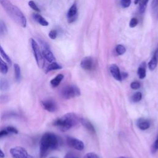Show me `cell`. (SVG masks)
I'll use <instances>...</instances> for the list:
<instances>
[{
	"label": "cell",
	"instance_id": "cell-1",
	"mask_svg": "<svg viewBox=\"0 0 158 158\" xmlns=\"http://www.w3.org/2000/svg\"><path fill=\"white\" fill-rule=\"evenodd\" d=\"M59 146V139L54 133L47 132L42 136L40 142V156L44 158L49 151L57 149Z\"/></svg>",
	"mask_w": 158,
	"mask_h": 158
},
{
	"label": "cell",
	"instance_id": "cell-2",
	"mask_svg": "<svg viewBox=\"0 0 158 158\" xmlns=\"http://www.w3.org/2000/svg\"><path fill=\"white\" fill-rule=\"evenodd\" d=\"M0 4L12 20L23 28L27 26V19L24 14L17 6L13 5L10 0H0Z\"/></svg>",
	"mask_w": 158,
	"mask_h": 158
},
{
	"label": "cell",
	"instance_id": "cell-3",
	"mask_svg": "<svg viewBox=\"0 0 158 158\" xmlns=\"http://www.w3.org/2000/svg\"><path fill=\"white\" fill-rule=\"evenodd\" d=\"M80 118L75 113H67L55 120L53 124L62 132H66L77 125L80 122Z\"/></svg>",
	"mask_w": 158,
	"mask_h": 158
},
{
	"label": "cell",
	"instance_id": "cell-4",
	"mask_svg": "<svg viewBox=\"0 0 158 158\" xmlns=\"http://www.w3.org/2000/svg\"><path fill=\"white\" fill-rule=\"evenodd\" d=\"M61 94L62 98L69 99L79 97L81 94V92L77 86L70 85L66 86L62 89Z\"/></svg>",
	"mask_w": 158,
	"mask_h": 158
},
{
	"label": "cell",
	"instance_id": "cell-5",
	"mask_svg": "<svg viewBox=\"0 0 158 158\" xmlns=\"http://www.w3.org/2000/svg\"><path fill=\"white\" fill-rule=\"evenodd\" d=\"M30 42H31V48H32L34 56H35L36 62L37 63V65L39 67L42 68L44 66V60H45L42 56V51L40 49V47L38 43H37V42L34 39L31 38Z\"/></svg>",
	"mask_w": 158,
	"mask_h": 158
},
{
	"label": "cell",
	"instance_id": "cell-6",
	"mask_svg": "<svg viewBox=\"0 0 158 158\" xmlns=\"http://www.w3.org/2000/svg\"><path fill=\"white\" fill-rule=\"evenodd\" d=\"M10 153L13 158H34L28 154L25 148L20 146L12 148L10 149Z\"/></svg>",
	"mask_w": 158,
	"mask_h": 158
},
{
	"label": "cell",
	"instance_id": "cell-7",
	"mask_svg": "<svg viewBox=\"0 0 158 158\" xmlns=\"http://www.w3.org/2000/svg\"><path fill=\"white\" fill-rule=\"evenodd\" d=\"M41 45L42 46V53L44 59L46 60L47 61L50 63L55 62L56 58H55L54 54L50 50V46L48 45V43H46L45 42L41 41Z\"/></svg>",
	"mask_w": 158,
	"mask_h": 158
},
{
	"label": "cell",
	"instance_id": "cell-8",
	"mask_svg": "<svg viewBox=\"0 0 158 158\" xmlns=\"http://www.w3.org/2000/svg\"><path fill=\"white\" fill-rule=\"evenodd\" d=\"M67 145L76 150H78V151H82V150L85 148V145L83 142L81 140L69 137L67 138Z\"/></svg>",
	"mask_w": 158,
	"mask_h": 158
},
{
	"label": "cell",
	"instance_id": "cell-9",
	"mask_svg": "<svg viewBox=\"0 0 158 158\" xmlns=\"http://www.w3.org/2000/svg\"><path fill=\"white\" fill-rule=\"evenodd\" d=\"M67 18L68 23H72L74 22L78 18V10L77 6L75 3L73 4L70 7L69 10L67 14Z\"/></svg>",
	"mask_w": 158,
	"mask_h": 158
},
{
	"label": "cell",
	"instance_id": "cell-10",
	"mask_svg": "<svg viewBox=\"0 0 158 158\" xmlns=\"http://www.w3.org/2000/svg\"><path fill=\"white\" fill-rule=\"evenodd\" d=\"M42 107L44 109L50 113L55 112L57 109V105L55 101L51 99H47L41 102Z\"/></svg>",
	"mask_w": 158,
	"mask_h": 158
},
{
	"label": "cell",
	"instance_id": "cell-11",
	"mask_svg": "<svg viewBox=\"0 0 158 158\" xmlns=\"http://www.w3.org/2000/svg\"><path fill=\"white\" fill-rule=\"evenodd\" d=\"M80 66L85 70H91L94 67V60L91 57L87 56L82 59Z\"/></svg>",
	"mask_w": 158,
	"mask_h": 158
},
{
	"label": "cell",
	"instance_id": "cell-12",
	"mask_svg": "<svg viewBox=\"0 0 158 158\" xmlns=\"http://www.w3.org/2000/svg\"><path fill=\"white\" fill-rule=\"evenodd\" d=\"M109 71L110 74L113 75L114 79L116 80H118L119 82H121L122 78H121V73L119 70V68L116 64H111L109 67Z\"/></svg>",
	"mask_w": 158,
	"mask_h": 158
},
{
	"label": "cell",
	"instance_id": "cell-13",
	"mask_svg": "<svg viewBox=\"0 0 158 158\" xmlns=\"http://www.w3.org/2000/svg\"><path fill=\"white\" fill-rule=\"evenodd\" d=\"M80 122L82 123L83 127L88 130L89 132H90L91 134H95V129H94V126L90 121L85 119V118H80Z\"/></svg>",
	"mask_w": 158,
	"mask_h": 158
},
{
	"label": "cell",
	"instance_id": "cell-14",
	"mask_svg": "<svg viewBox=\"0 0 158 158\" xmlns=\"http://www.w3.org/2000/svg\"><path fill=\"white\" fill-rule=\"evenodd\" d=\"M137 127L141 130H146L150 127V123L149 122L145 119V118H139L137 121Z\"/></svg>",
	"mask_w": 158,
	"mask_h": 158
},
{
	"label": "cell",
	"instance_id": "cell-15",
	"mask_svg": "<svg viewBox=\"0 0 158 158\" xmlns=\"http://www.w3.org/2000/svg\"><path fill=\"white\" fill-rule=\"evenodd\" d=\"M32 16H33L34 19L41 26H48L49 25V22L47 21L43 17H42L41 15H40L38 14H33Z\"/></svg>",
	"mask_w": 158,
	"mask_h": 158
},
{
	"label": "cell",
	"instance_id": "cell-16",
	"mask_svg": "<svg viewBox=\"0 0 158 158\" xmlns=\"http://www.w3.org/2000/svg\"><path fill=\"white\" fill-rule=\"evenodd\" d=\"M64 78V75H62L61 74H59L57 75L54 78H53L52 80L50 81V84L51 85L52 87L56 88L57 86L59 85L61 82Z\"/></svg>",
	"mask_w": 158,
	"mask_h": 158
},
{
	"label": "cell",
	"instance_id": "cell-17",
	"mask_svg": "<svg viewBox=\"0 0 158 158\" xmlns=\"http://www.w3.org/2000/svg\"><path fill=\"white\" fill-rule=\"evenodd\" d=\"M149 1V0H135V4H139V12L140 14H143L145 12L147 4Z\"/></svg>",
	"mask_w": 158,
	"mask_h": 158
},
{
	"label": "cell",
	"instance_id": "cell-18",
	"mask_svg": "<svg viewBox=\"0 0 158 158\" xmlns=\"http://www.w3.org/2000/svg\"><path fill=\"white\" fill-rule=\"evenodd\" d=\"M146 63L145 62H142L140 67L138 69L137 74L140 79H143L145 78L146 75Z\"/></svg>",
	"mask_w": 158,
	"mask_h": 158
},
{
	"label": "cell",
	"instance_id": "cell-19",
	"mask_svg": "<svg viewBox=\"0 0 158 158\" xmlns=\"http://www.w3.org/2000/svg\"><path fill=\"white\" fill-rule=\"evenodd\" d=\"M10 89V83L7 79L1 78L0 79V91H6Z\"/></svg>",
	"mask_w": 158,
	"mask_h": 158
},
{
	"label": "cell",
	"instance_id": "cell-20",
	"mask_svg": "<svg viewBox=\"0 0 158 158\" xmlns=\"http://www.w3.org/2000/svg\"><path fill=\"white\" fill-rule=\"evenodd\" d=\"M62 69V66L59 65L58 63L56 62H51L50 64H49L48 66L46 67V73H48L51 72L53 70H59Z\"/></svg>",
	"mask_w": 158,
	"mask_h": 158
},
{
	"label": "cell",
	"instance_id": "cell-21",
	"mask_svg": "<svg viewBox=\"0 0 158 158\" xmlns=\"http://www.w3.org/2000/svg\"><path fill=\"white\" fill-rule=\"evenodd\" d=\"M14 75H15V79L16 82H19L20 81L21 78V70L20 67L18 64H15L14 66Z\"/></svg>",
	"mask_w": 158,
	"mask_h": 158
},
{
	"label": "cell",
	"instance_id": "cell-22",
	"mask_svg": "<svg viewBox=\"0 0 158 158\" xmlns=\"http://www.w3.org/2000/svg\"><path fill=\"white\" fill-rule=\"evenodd\" d=\"M157 63H158V58L154 55L152 59L150 60V61L148 63L149 69L151 71L154 70L157 66Z\"/></svg>",
	"mask_w": 158,
	"mask_h": 158
},
{
	"label": "cell",
	"instance_id": "cell-23",
	"mask_svg": "<svg viewBox=\"0 0 158 158\" xmlns=\"http://www.w3.org/2000/svg\"><path fill=\"white\" fill-rule=\"evenodd\" d=\"M8 72V67L6 63L0 58V72L3 74H6Z\"/></svg>",
	"mask_w": 158,
	"mask_h": 158
},
{
	"label": "cell",
	"instance_id": "cell-24",
	"mask_svg": "<svg viewBox=\"0 0 158 158\" xmlns=\"http://www.w3.org/2000/svg\"><path fill=\"white\" fill-rule=\"evenodd\" d=\"M0 54L1 55V56L3 58V59H4L7 63H8V64H11L12 62H11V60L10 58L9 57L8 55H7V54H6V53L4 51V50H3V47L1 46V45H0Z\"/></svg>",
	"mask_w": 158,
	"mask_h": 158
},
{
	"label": "cell",
	"instance_id": "cell-25",
	"mask_svg": "<svg viewBox=\"0 0 158 158\" xmlns=\"http://www.w3.org/2000/svg\"><path fill=\"white\" fill-rule=\"evenodd\" d=\"M142 99V94L141 92H137L134 93L132 97V101L133 102H139Z\"/></svg>",
	"mask_w": 158,
	"mask_h": 158
},
{
	"label": "cell",
	"instance_id": "cell-26",
	"mask_svg": "<svg viewBox=\"0 0 158 158\" xmlns=\"http://www.w3.org/2000/svg\"><path fill=\"white\" fill-rule=\"evenodd\" d=\"M116 51L118 55H122L126 52V49L124 45H118L116 48Z\"/></svg>",
	"mask_w": 158,
	"mask_h": 158
},
{
	"label": "cell",
	"instance_id": "cell-27",
	"mask_svg": "<svg viewBox=\"0 0 158 158\" xmlns=\"http://www.w3.org/2000/svg\"><path fill=\"white\" fill-rule=\"evenodd\" d=\"M132 3V0H120V3L123 8H127Z\"/></svg>",
	"mask_w": 158,
	"mask_h": 158
},
{
	"label": "cell",
	"instance_id": "cell-28",
	"mask_svg": "<svg viewBox=\"0 0 158 158\" xmlns=\"http://www.w3.org/2000/svg\"><path fill=\"white\" fill-rule=\"evenodd\" d=\"M7 31V28L5 23L3 22H0V35H4Z\"/></svg>",
	"mask_w": 158,
	"mask_h": 158
},
{
	"label": "cell",
	"instance_id": "cell-29",
	"mask_svg": "<svg viewBox=\"0 0 158 158\" xmlns=\"http://www.w3.org/2000/svg\"><path fill=\"white\" fill-rule=\"evenodd\" d=\"M29 6L31 7V9L34 10V11H37V12H40V10L38 8V7L37 6V5L36 4V3L34 1H30L29 2Z\"/></svg>",
	"mask_w": 158,
	"mask_h": 158
},
{
	"label": "cell",
	"instance_id": "cell-30",
	"mask_svg": "<svg viewBox=\"0 0 158 158\" xmlns=\"http://www.w3.org/2000/svg\"><path fill=\"white\" fill-rule=\"evenodd\" d=\"M138 21L137 19L133 18L130 21L129 27L130 28H134V27H135L138 25Z\"/></svg>",
	"mask_w": 158,
	"mask_h": 158
},
{
	"label": "cell",
	"instance_id": "cell-31",
	"mask_svg": "<svg viewBox=\"0 0 158 158\" xmlns=\"http://www.w3.org/2000/svg\"><path fill=\"white\" fill-rule=\"evenodd\" d=\"M5 129L10 133H15V134L18 133V129H16L15 127H12V126H8V127H6Z\"/></svg>",
	"mask_w": 158,
	"mask_h": 158
},
{
	"label": "cell",
	"instance_id": "cell-32",
	"mask_svg": "<svg viewBox=\"0 0 158 158\" xmlns=\"http://www.w3.org/2000/svg\"><path fill=\"white\" fill-rule=\"evenodd\" d=\"M141 85L140 83V82L136 81V82H133L131 84H130V87L131 89H132L133 90H138L140 88Z\"/></svg>",
	"mask_w": 158,
	"mask_h": 158
},
{
	"label": "cell",
	"instance_id": "cell-33",
	"mask_svg": "<svg viewBox=\"0 0 158 158\" xmlns=\"http://www.w3.org/2000/svg\"><path fill=\"white\" fill-rule=\"evenodd\" d=\"M58 35V32L56 30H51L49 33V37L51 39L54 40L56 39Z\"/></svg>",
	"mask_w": 158,
	"mask_h": 158
},
{
	"label": "cell",
	"instance_id": "cell-34",
	"mask_svg": "<svg viewBox=\"0 0 158 158\" xmlns=\"http://www.w3.org/2000/svg\"><path fill=\"white\" fill-rule=\"evenodd\" d=\"M151 150H152L153 153H155L158 150V139L157 138L154 142V143L151 148Z\"/></svg>",
	"mask_w": 158,
	"mask_h": 158
},
{
	"label": "cell",
	"instance_id": "cell-35",
	"mask_svg": "<svg viewBox=\"0 0 158 158\" xmlns=\"http://www.w3.org/2000/svg\"><path fill=\"white\" fill-rule=\"evenodd\" d=\"M84 158H99V157L94 153H89L85 156Z\"/></svg>",
	"mask_w": 158,
	"mask_h": 158
},
{
	"label": "cell",
	"instance_id": "cell-36",
	"mask_svg": "<svg viewBox=\"0 0 158 158\" xmlns=\"http://www.w3.org/2000/svg\"><path fill=\"white\" fill-rule=\"evenodd\" d=\"M151 8L152 10L155 11L158 8V0H153L151 3Z\"/></svg>",
	"mask_w": 158,
	"mask_h": 158
},
{
	"label": "cell",
	"instance_id": "cell-37",
	"mask_svg": "<svg viewBox=\"0 0 158 158\" xmlns=\"http://www.w3.org/2000/svg\"><path fill=\"white\" fill-rule=\"evenodd\" d=\"M8 134H10V133L7 131V130L6 129L0 130V138L7 135Z\"/></svg>",
	"mask_w": 158,
	"mask_h": 158
},
{
	"label": "cell",
	"instance_id": "cell-38",
	"mask_svg": "<svg viewBox=\"0 0 158 158\" xmlns=\"http://www.w3.org/2000/svg\"><path fill=\"white\" fill-rule=\"evenodd\" d=\"M64 158H76L74 154L73 153H68L66 154V155L65 156Z\"/></svg>",
	"mask_w": 158,
	"mask_h": 158
},
{
	"label": "cell",
	"instance_id": "cell-39",
	"mask_svg": "<svg viewBox=\"0 0 158 158\" xmlns=\"http://www.w3.org/2000/svg\"><path fill=\"white\" fill-rule=\"evenodd\" d=\"M128 77V74L126 73V72H121V78H122V80L123 79H125V78H127Z\"/></svg>",
	"mask_w": 158,
	"mask_h": 158
},
{
	"label": "cell",
	"instance_id": "cell-40",
	"mask_svg": "<svg viewBox=\"0 0 158 158\" xmlns=\"http://www.w3.org/2000/svg\"><path fill=\"white\" fill-rule=\"evenodd\" d=\"M5 157L4 153L3 152L2 150L0 149V158H4Z\"/></svg>",
	"mask_w": 158,
	"mask_h": 158
},
{
	"label": "cell",
	"instance_id": "cell-41",
	"mask_svg": "<svg viewBox=\"0 0 158 158\" xmlns=\"http://www.w3.org/2000/svg\"><path fill=\"white\" fill-rule=\"evenodd\" d=\"M118 158H127V157H123V156H122V157H118Z\"/></svg>",
	"mask_w": 158,
	"mask_h": 158
},
{
	"label": "cell",
	"instance_id": "cell-42",
	"mask_svg": "<svg viewBox=\"0 0 158 158\" xmlns=\"http://www.w3.org/2000/svg\"><path fill=\"white\" fill-rule=\"evenodd\" d=\"M50 158H56V157H50Z\"/></svg>",
	"mask_w": 158,
	"mask_h": 158
},
{
	"label": "cell",
	"instance_id": "cell-43",
	"mask_svg": "<svg viewBox=\"0 0 158 158\" xmlns=\"http://www.w3.org/2000/svg\"><path fill=\"white\" fill-rule=\"evenodd\" d=\"M157 139H158V136H157Z\"/></svg>",
	"mask_w": 158,
	"mask_h": 158
}]
</instances>
